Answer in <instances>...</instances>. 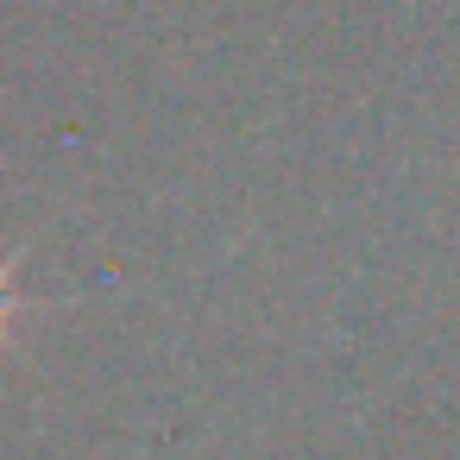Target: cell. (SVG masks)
Listing matches in <instances>:
<instances>
[{
  "label": "cell",
  "instance_id": "cell-1",
  "mask_svg": "<svg viewBox=\"0 0 460 460\" xmlns=\"http://www.w3.org/2000/svg\"><path fill=\"white\" fill-rule=\"evenodd\" d=\"M13 309H20V296H13L7 284H0V334H7V315H13Z\"/></svg>",
  "mask_w": 460,
  "mask_h": 460
}]
</instances>
